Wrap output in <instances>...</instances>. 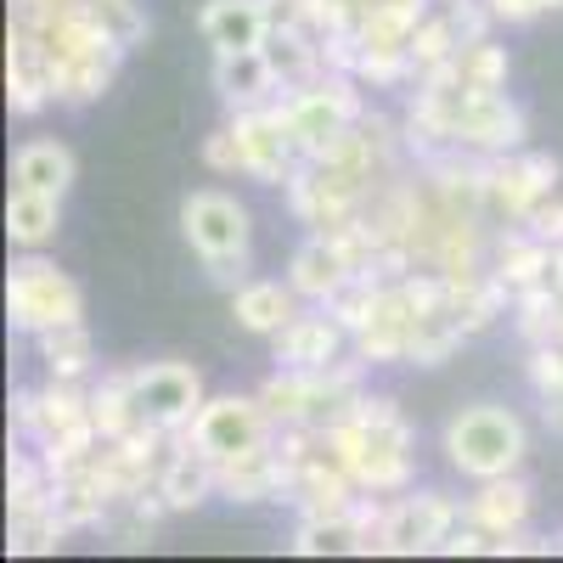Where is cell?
<instances>
[{
  "mask_svg": "<svg viewBox=\"0 0 563 563\" xmlns=\"http://www.w3.org/2000/svg\"><path fill=\"white\" fill-rule=\"evenodd\" d=\"M327 445L350 467V479L372 496H400L411 485V422L389 395H361L327 429Z\"/></svg>",
  "mask_w": 563,
  "mask_h": 563,
  "instance_id": "cell-1",
  "label": "cell"
},
{
  "mask_svg": "<svg viewBox=\"0 0 563 563\" xmlns=\"http://www.w3.org/2000/svg\"><path fill=\"white\" fill-rule=\"evenodd\" d=\"M366 395V361H333V366H276L260 384L265 411L276 429H333V422Z\"/></svg>",
  "mask_w": 563,
  "mask_h": 563,
  "instance_id": "cell-2",
  "label": "cell"
},
{
  "mask_svg": "<svg viewBox=\"0 0 563 563\" xmlns=\"http://www.w3.org/2000/svg\"><path fill=\"white\" fill-rule=\"evenodd\" d=\"M445 462L456 467L462 479H501V474H519V462L530 451V429H525V417L519 411H507V406H462L451 422H445Z\"/></svg>",
  "mask_w": 563,
  "mask_h": 563,
  "instance_id": "cell-3",
  "label": "cell"
},
{
  "mask_svg": "<svg viewBox=\"0 0 563 563\" xmlns=\"http://www.w3.org/2000/svg\"><path fill=\"white\" fill-rule=\"evenodd\" d=\"M180 231H186V243H192V254L209 265V276L220 282V288L238 294L243 282H249L243 271H249L254 220H249V209L231 198V192H186Z\"/></svg>",
  "mask_w": 563,
  "mask_h": 563,
  "instance_id": "cell-4",
  "label": "cell"
},
{
  "mask_svg": "<svg viewBox=\"0 0 563 563\" xmlns=\"http://www.w3.org/2000/svg\"><path fill=\"white\" fill-rule=\"evenodd\" d=\"M7 316L18 333L40 339L52 327H68V321H85V294L68 271H57L40 249H23V260H12L7 271Z\"/></svg>",
  "mask_w": 563,
  "mask_h": 563,
  "instance_id": "cell-5",
  "label": "cell"
},
{
  "mask_svg": "<svg viewBox=\"0 0 563 563\" xmlns=\"http://www.w3.org/2000/svg\"><path fill=\"white\" fill-rule=\"evenodd\" d=\"M276 113H282V124H288L299 158H310V153H321L333 135H344L350 124H361V113H366L361 79L327 68L321 79H310V85H299V90H282Z\"/></svg>",
  "mask_w": 563,
  "mask_h": 563,
  "instance_id": "cell-6",
  "label": "cell"
},
{
  "mask_svg": "<svg viewBox=\"0 0 563 563\" xmlns=\"http://www.w3.org/2000/svg\"><path fill=\"white\" fill-rule=\"evenodd\" d=\"M130 395H135V417L158 434H186L192 417L203 411V378L198 366L186 361H147V366H130Z\"/></svg>",
  "mask_w": 563,
  "mask_h": 563,
  "instance_id": "cell-7",
  "label": "cell"
},
{
  "mask_svg": "<svg viewBox=\"0 0 563 563\" xmlns=\"http://www.w3.org/2000/svg\"><path fill=\"white\" fill-rule=\"evenodd\" d=\"M186 440H192L198 451H209L214 462H231V456H243V451L276 440V417L265 411L260 395H214V400H203V411L192 417Z\"/></svg>",
  "mask_w": 563,
  "mask_h": 563,
  "instance_id": "cell-8",
  "label": "cell"
},
{
  "mask_svg": "<svg viewBox=\"0 0 563 563\" xmlns=\"http://www.w3.org/2000/svg\"><path fill=\"white\" fill-rule=\"evenodd\" d=\"M558 186V158L547 153H496L490 175H485V214L507 220V225H525L536 214V203L552 198Z\"/></svg>",
  "mask_w": 563,
  "mask_h": 563,
  "instance_id": "cell-9",
  "label": "cell"
},
{
  "mask_svg": "<svg viewBox=\"0 0 563 563\" xmlns=\"http://www.w3.org/2000/svg\"><path fill=\"white\" fill-rule=\"evenodd\" d=\"M462 525V507L440 490H417L395 496L384 512V552L389 558H417V552H440V541Z\"/></svg>",
  "mask_w": 563,
  "mask_h": 563,
  "instance_id": "cell-10",
  "label": "cell"
},
{
  "mask_svg": "<svg viewBox=\"0 0 563 563\" xmlns=\"http://www.w3.org/2000/svg\"><path fill=\"white\" fill-rule=\"evenodd\" d=\"M225 124H231V135H238V153H243V175L249 180L282 186L305 164L299 147H294V135H288V124H282V113H276V102L243 108V113H231Z\"/></svg>",
  "mask_w": 563,
  "mask_h": 563,
  "instance_id": "cell-11",
  "label": "cell"
},
{
  "mask_svg": "<svg viewBox=\"0 0 563 563\" xmlns=\"http://www.w3.org/2000/svg\"><path fill=\"white\" fill-rule=\"evenodd\" d=\"M90 422V389H79V378H45V389H18L12 400V429L34 445L63 440Z\"/></svg>",
  "mask_w": 563,
  "mask_h": 563,
  "instance_id": "cell-12",
  "label": "cell"
},
{
  "mask_svg": "<svg viewBox=\"0 0 563 563\" xmlns=\"http://www.w3.org/2000/svg\"><path fill=\"white\" fill-rule=\"evenodd\" d=\"M456 147L496 158V153H519L525 147V108L507 90H467V102L456 113Z\"/></svg>",
  "mask_w": 563,
  "mask_h": 563,
  "instance_id": "cell-13",
  "label": "cell"
},
{
  "mask_svg": "<svg viewBox=\"0 0 563 563\" xmlns=\"http://www.w3.org/2000/svg\"><path fill=\"white\" fill-rule=\"evenodd\" d=\"M7 102H12V113H23V119L57 102L52 52H45V40H40L29 23H12V40H7Z\"/></svg>",
  "mask_w": 563,
  "mask_h": 563,
  "instance_id": "cell-14",
  "label": "cell"
},
{
  "mask_svg": "<svg viewBox=\"0 0 563 563\" xmlns=\"http://www.w3.org/2000/svg\"><path fill=\"white\" fill-rule=\"evenodd\" d=\"M350 344H355L350 327L327 310V305H316V310H299V316L276 333V361H282V366H333V361H344Z\"/></svg>",
  "mask_w": 563,
  "mask_h": 563,
  "instance_id": "cell-15",
  "label": "cell"
},
{
  "mask_svg": "<svg viewBox=\"0 0 563 563\" xmlns=\"http://www.w3.org/2000/svg\"><path fill=\"white\" fill-rule=\"evenodd\" d=\"M288 490H294V467L276 440L220 462V496L225 501H288Z\"/></svg>",
  "mask_w": 563,
  "mask_h": 563,
  "instance_id": "cell-16",
  "label": "cell"
},
{
  "mask_svg": "<svg viewBox=\"0 0 563 563\" xmlns=\"http://www.w3.org/2000/svg\"><path fill=\"white\" fill-rule=\"evenodd\" d=\"M350 276H355V265H350V254L339 249L333 231H310V238L294 249V260H288V282H294V294H299L305 305H327Z\"/></svg>",
  "mask_w": 563,
  "mask_h": 563,
  "instance_id": "cell-17",
  "label": "cell"
},
{
  "mask_svg": "<svg viewBox=\"0 0 563 563\" xmlns=\"http://www.w3.org/2000/svg\"><path fill=\"white\" fill-rule=\"evenodd\" d=\"M158 490H164L169 512H192V507H203L209 496H220V462L180 434V445H169V456H164Z\"/></svg>",
  "mask_w": 563,
  "mask_h": 563,
  "instance_id": "cell-18",
  "label": "cell"
},
{
  "mask_svg": "<svg viewBox=\"0 0 563 563\" xmlns=\"http://www.w3.org/2000/svg\"><path fill=\"white\" fill-rule=\"evenodd\" d=\"M119 63H124V45H113V40H102V45H85V52H74V57H57V63H52L57 102H68V108L97 102L102 90L113 85Z\"/></svg>",
  "mask_w": 563,
  "mask_h": 563,
  "instance_id": "cell-19",
  "label": "cell"
},
{
  "mask_svg": "<svg viewBox=\"0 0 563 563\" xmlns=\"http://www.w3.org/2000/svg\"><path fill=\"white\" fill-rule=\"evenodd\" d=\"M214 90L225 97L231 113H243V108H265L282 97V85L265 63V52L254 45V52H214Z\"/></svg>",
  "mask_w": 563,
  "mask_h": 563,
  "instance_id": "cell-20",
  "label": "cell"
},
{
  "mask_svg": "<svg viewBox=\"0 0 563 563\" xmlns=\"http://www.w3.org/2000/svg\"><path fill=\"white\" fill-rule=\"evenodd\" d=\"M198 29L214 52H254L271 34V7L265 0H209Z\"/></svg>",
  "mask_w": 563,
  "mask_h": 563,
  "instance_id": "cell-21",
  "label": "cell"
},
{
  "mask_svg": "<svg viewBox=\"0 0 563 563\" xmlns=\"http://www.w3.org/2000/svg\"><path fill=\"white\" fill-rule=\"evenodd\" d=\"M530 507H536L530 485H525L519 474H501V479H485L474 496H467L462 512H467L479 530H490V536H512V530L530 525Z\"/></svg>",
  "mask_w": 563,
  "mask_h": 563,
  "instance_id": "cell-22",
  "label": "cell"
},
{
  "mask_svg": "<svg viewBox=\"0 0 563 563\" xmlns=\"http://www.w3.org/2000/svg\"><path fill=\"white\" fill-rule=\"evenodd\" d=\"M231 316H238L243 333L276 339L282 327L299 316V294H294V282H243V288L231 294Z\"/></svg>",
  "mask_w": 563,
  "mask_h": 563,
  "instance_id": "cell-23",
  "label": "cell"
},
{
  "mask_svg": "<svg viewBox=\"0 0 563 563\" xmlns=\"http://www.w3.org/2000/svg\"><path fill=\"white\" fill-rule=\"evenodd\" d=\"M490 271L507 282L512 294L541 288L547 271H552V243H541L530 225H519V231H501V238H496V254H490Z\"/></svg>",
  "mask_w": 563,
  "mask_h": 563,
  "instance_id": "cell-24",
  "label": "cell"
},
{
  "mask_svg": "<svg viewBox=\"0 0 563 563\" xmlns=\"http://www.w3.org/2000/svg\"><path fill=\"white\" fill-rule=\"evenodd\" d=\"M57 231H63V198L12 186V198H7V238L18 249H52Z\"/></svg>",
  "mask_w": 563,
  "mask_h": 563,
  "instance_id": "cell-25",
  "label": "cell"
},
{
  "mask_svg": "<svg viewBox=\"0 0 563 563\" xmlns=\"http://www.w3.org/2000/svg\"><path fill=\"white\" fill-rule=\"evenodd\" d=\"M12 186L63 198L74 186V153L63 147V141H23L18 158H12Z\"/></svg>",
  "mask_w": 563,
  "mask_h": 563,
  "instance_id": "cell-26",
  "label": "cell"
},
{
  "mask_svg": "<svg viewBox=\"0 0 563 563\" xmlns=\"http://www.w3.org/2000/svg\"><path fill=\"white\" fill-rule=\"evenodd\" d=\"M294 552L299 558H339V552L366 558L372 547H366V530L355 525V512H339V519H299Z\"/></svg>",
  "mask_w": 563,
  "mask_h": 563,
  "instance_id": "cell-27",
  "label": "cell"
},
{
  "mask_svg": "<svg viewBox=\"0 0 563 563\" xmlns=\"http://www.w3.org/2000/svg\"><path fill=\"white\" fill-rule=\"evenodd\" d=\"M40 361H45V378H90V366H97V344H90L85 321H68V327H52V333H40Z\"/></svg>",
  "mask_w": 563,
  "mask_h": 563,
  "instance_id": "cell-28",
  "label": "cell"
},
{
  "mask_svg": "<svg viewBox=\"0 0 563 563\" xmlns=\"http://www.w3.org/2000/svg\"><path fill=\"white\" fill-rule=\"evenodd\" d=\"M90 422H97L102 440H124L147 422L135 417V395H130V372H108V378L90 389Z\"/></svg>",
  "mask_w": 563,
  "mask_h": 563,
  "instance_id": "cell-29",
  "label": "cell"
},
{
  "mask_svg": "<svg viewBox=\"0 0 563 563\" xmlns=\"http://www.w3.org/2000/svg\"><path fill=\"white\" fill-rule=\"evenodd\" d=\"M512 327H519V339L536 350V344H552L563 333V294L558 288H525L512 294Z\"/></svg>",
  "mask_w": 563,
  "mask_h": 563,
  "instance_id": "cell-30",
  "label": "cell"
},
{
  "mask_svg": "<svg viewBox=\"0 0 563 563\" xmlns=\"http://www.w3.org/2000/svg\"><path fill=\"white\" fill-rule=\"evenodd\" d=\"M456 74H462V85H467V90H507L512 63H507L501 45L485 34V40H467L462 52H456Z\"/></svg>",
  "mask_w": 563,
  "mask_h": 563,
  "instance_id": "cell-31",
  "label": "cell"
},
{
  "mask_svg": "<svg viewBox=\"0 0 563 563\" xmlns=\"http://www.w3.org/2000/svg\"><path fill=\"white\" fill-rule=\"evenodd\" d=\"M74 530L57 519V507H45V512H23V519H12V552L18 558H45V552H57Z\"/></svg>",
  "mask_w": 563,
  "mask_h": 563,
  "instance_id": "cell-32",
  "label": "cell"
},
{
  "mask_svg": "<svg viewBox=\"0 0 563 563\" xmlns=\"http://www.w3.org/2000/svg\"><path fill=\"white\" fill-rule=\"evenodd\" d=\"M462 52V40H456V29L445 23V12H429L417 23V34H411V63H417V79L429 74V68H440V63H451Z\"/></svg>",
  "mask_w": 563,
  "mask_h": 563,
  "instance_id": "cell-33",
  "label": "cell"
},
{
  "mask_svg": "<svg viewBox=\"0 0 563 563\" xmlns=\"http://www.w3.org/2000/svg\"><path fill=\"white\" fill-rule=\"evenodd\" d=\"M85 12L97 18V23L124 45V52L147 40V12H141V0H85Z\"/></svg>",
  "mask_w": 563,
  "mask_h": 563,
  "instance_id": "cell-34",
  "label": "cell"
},
{
  "mask_svg": "<svg viewBox=\"0 0 563 563\" xmlns=\"http://www.w3.org/2000/svg\"><path fill=\"white\" fill-rule=\"evenodd\" d=\"M530 384L541 400H563V339L530 350Z\"/></svg>",
  "mask_w": 563,
  "mask_h": 563,
  "instance_id": "cell-35",
  "label": "cell"
},
{
  "mask_svg": "<svg viewBox=\"0 0 563 563\" xmlns=\"http://www.w3.org/2000/svg\"><path fill=\"white\" fill-rule=\"evenodd\" d=\"M203 164L214 175H243V153H238V135H231V124H220L209 141H203Z\"/></svg>",
  "mask_w": 563,
  "mask_h": 563,
  "instance_id": "cell-36",
  "label": "cell"
},
{
  "mask_svg": "<svg viewBox=\"0 0 563 563\" xmlns=\"http://www.w3.org/2000/svg\"><path fill=\"white\" fill-rule=\"evenodd\" d=\"M485 7L496 12V23H536L541 12L563 7V0H485Z\"/></svg>",
  "mask_w": 563,
  "mask_h": 563,
  "instance_id": "cell-37",
  "label": "cell"
},
{
  "mask_svg": "<svg viewBox=\"0 0 563 563\" xmlns=\"http://www.w3.org/2000/svg\"><path fill=\"white\" fill-rule=\"evenodd\" d=\"M525 225L536 231L541 243H552V249H558V243H563V198H547V203H536V214H530Z\"/></svg>",
  "mask_w": 563,
  "mask_h": 563,
  "instance_id": "cell-38",
  "label": "cell"
}]
</instances>
